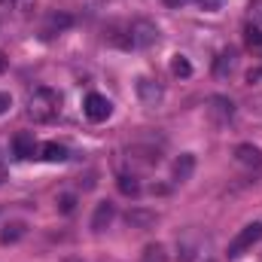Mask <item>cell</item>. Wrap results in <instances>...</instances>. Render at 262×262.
Listing matches in <instances>:
<instances>
[{"label": "cell", "mask_w": 262, "mask_h": 262, "mask_svg": "<svg viewBox=\"0 0 262 262\" xmlns=\"http://www.w3.org/2000/svg\"><path fill=\"white\" fill-rule=\"evenodd\" d=\"M58 113H61V95L55 89L40 85V89L31 92V98H28V116L34 122H52Z\"/></svg>", "instance_id": "obj_1"}, {"label": "cell", "mask_w": 262, "mask_h": 262, "mask_svg": "<svg viewBox=\"0 0 262 262\" xmlns=\"http://www.w3.org/2000/svg\"><path fill=\"white\" fill-rule=\"evenodd\" d=\"M256 241H262V223H250V226H244L235 238H232V244H229V259H238V256H244Z\"/></svg>", "instance_id": "obj_2"}, {"label": "cell", "mask_w": 262, "mask_h": 262, "mask_svg": "<svg viewBox=\"0 0 262 262\" xmlns=\"http://www.w3.org/2000/svg\"><path fill=\"white\" fill-rule=\"evenodd\" d=\"M207 116L216 128H226L235 119V104L226 95H213V98H207Z\"/></svg>", "instance_id": "obj_3"}, {"label": "cell", "mask_w": 262, "mask_h": 262, "mask_svg": "<svg viewBox=\"0 0 262 262\" xmlns=\"http://www.w3.org/2000/svg\"><path fill=\"white\" fill-rule=\"evenodd\" d=\"M131 40H134V49H149L159 43V28L146 18H137L131 21Z\"/></svg>", "instance_id": "obj_4"}, {"label": "cell", "mask_w": 262, "mask_h": 262, "mask_svg": "<svg viewBox=\"0 0 262 262\" xmlns=\"http://www.w3.org/2000/svg\"><path fill=\"white\" fill-rule=\"evenodd\" d=\"M85 119H92V122H104V119H110V113H113V104L104 98V95H98V92H92L89 98H85Z\"/></svg>", "instance_id": "obj_5"}, {"label": "cell", "mask_w": 262, "mask_h": 262, "mask_svg": "<svg viewBox=\"0 0 262 262\" xmlns=\"http://www.w3.org/2000/svg\"><path fill=\"white\" fill-rule=\"evenodd\" d=\"M134 89H137V98H140L143 104H149V107L162 104V98H165V89H162L156 79H149V76H140Z\"/></svg>", "instance_id": "obj_6"}, {"label": "cell", "mask_w": 262, "mask_h": 262, "mask_svg": "<svg viewBox=\"0 0 262 262\" xmlns=\"http://www.w3.org/2000/svg\"><path fill=\"white\" fill-rule=\"evenodd\" d=\"M12 156L15 159H34V156H40V146H37V140H34V134L31 131H21V134H15L12 137Z\"/></svg>", "instance_id": "obj_7"}, {"label": "cell", "mask_w": 262, "mask_h": 262, "mask_svg": "<svg viewBox=\"0 0 262 262\" xmlns=\"http://www.w3.org/2000/svg\"><path fill=\"white\" fill-rule=\"evenodd\" d=\"M235 162L241 168H247V171H259L262 168V149L253 146V143H241V146H235Z\"/></svg>", "instance_id": "obj_8"}, {"label": "cell", "mask_w": 262, "mask_h": 262, "mask_svg": "<svg viewBox=\"0 0 262 262\" xmlns=\"http://www.w3.org/2000/svg\"><path fill=\"white\" fill-rule=\"evenodd\" d=\"M128 162L131 165H140V168H152V165H159V149L134 143V146H128Z\"/></svg>", "instance_id": "obj_9"}, {"label": "cell", "mask_w": 262, "mask_h": 262, "mask_svg": "<svg viewBox=\"0 0 262 262\" xmlns=\"http://www.w3.org/2000/svg\"><path fill=\"white\" fill-rule=\"evenodd\" d=\"M235 64H238V52H235V49H223V52L216 55V61H213V76H216V79H226V76L235 70Z\"/></svg>", "instance_id": "obj_10"}, {"label": "cell", "mask_w": 262, "mask_h": 262, "mask_svg": "<svg viewBox=\"0 0 262 262\" xmlns=\"http://www.w3.org/2000/svg\"><path fill=\"white\" fill-rule=\"evenodd\" d=\"M113 216H116L113 204H110V201H101V204L95 207V216H92V232H104V229L113 223Z\"/></svg>", "instance_id": "obj_11"}, {"label": "cell", "mask_w": 262, "mask_h": 262, "mask_svg": "<svg viewBox=\"0 0 262 262\" xmlns=\"http://www.w3.org/2000/svg\"><path fill=\"white\" fill-rule=\"evenodd\" d=\"M156 213L152 210H143V207H134V210H128L125 213V223H128L131 229H149V226H156Z\"/></svg>", "instance_id": "obj_12"}, {"label": "cell", "mask_w": 262, "mask_h": 262, "mask_svg": "<svg viewBox=\"0 0 262 262\" xmlns=\"http://www.w3.org/2000/svg\"><path fill=\"white\" fill-rule=\"evenodd\" d=\"M192 171H195V156H192V152H183V156L174 162V168H171V174H174V180H177V183L189 180V177H192Z\"/></svg>", "instance_id": "obj_13"}, {"label": "cell", "mask_w": 262, "mask_h": 262, "mask_svg": "<svg viewBox=\"0 0 262 262\" xmlns=\"http://www.w3.org/2000/svg\"><path fill=\"white\" fill-rule=\"evenodd\" d=\"M40 159H46V162H67V146L49 140V143L40 146Z\"/></svg>", "instance_id": "obj_14"}, {"label": "cell", "mask_w": 262, "mask_h": 262, "mask_svg": "<svg viewBox=\"0 0 262 262\" xmlns=\"http://www.w3.org/2000/svg\"><path fill=\"white\" fill-rule=\"evenodd\" d=\"M140 262H168V247L165 244H146L143 253H140Z\"/></svg>", "instance_id": "obj_15"}, {"label": "cell", "mask_w": 262, "mask_h": 262, "mask_svg": "<svg viewBox=\"0 0 262 262\" xmlns=\"http://www.w3.org/2000/svg\"><path fill=\"white\" fill-rule=\"evenodd\" d=\"M70 21H73V18H70V15H64V12H52V15L46 18L43 34H46V37H52L55 31H64V28H70Z\"/></svg>", "instance_id": "obj_16"}, {"label": "cell", "mask_w": 262, "mask_h": 262, "mask_svg": "<svg viewBox=\"0 0 262 262\" xmlns=\"http://www.w3.org/2000/svg\"><path fill=\"white\" fill-rule=\"evenodd\" d=\"M116 186H119V192H122V195H128V198L140 195V183H137V177H134V174H119Z\"/></svg>", "instance_id": "obj_17"}, {"label": "cell", "mask_w": 262, "mask_h": 262, "mask_svg": "<svg viewBox=\"0 0 262 262\" xmlns=\"http://www.w3.org/2000/svg\"><path fill=\"white\" fill-rule=\"evenodd\" d=\"M21 235H25V223H9V226H3V232H0V244H15Z\"/></svg>", "instance_id": "obj_18"}, {"label": "cell", "mask_w": 262, "mask_h": 262, "mask_svg": "<svg viewBox=\"0 0 262 262\" xmlns=\"http://www.w3.org/2000/svg\"><path fill=\"white\" fill-rule=\"evenodd\" d=\"M244 43H247L250 49H259L262 52V28L259 25H247V28H244Z\"/></svg>", "instance_id": "obj_19"}, {"label": "cell", "mask_w": 262, "mask_h": 262, "mask_svg": "<svg viewBox=\"0 0 262 262\" xmlns=\"http://www.w3.org/2000/svg\"><path fill=\"white\" fill-rule=\"evenodd\" d=\"M171 73L174 76H192V64H189V58H183V55H174V61H171Z\"/></svg>", "instance_id": "obj_20"}, {"label": "cell", "mask_w": 262, "mask_h": 262, "mask_svg": "<svg viewBox=\"0 0 262 262\" xmlns=\"http://www.w3.org/2000/svg\"><path fill=\"white\" fill-rule=\"evenodd\" d=\"M58 210H61V213H73V210H76V198L73 195H58Z\"/></svg>", "instance_id": "obj_21"}, {"label": "cell", "mask_w": 262, "mask_h": 262, "mask_svg": "<svg viewBox=\"0 0 262 262\" xmlns=\"http://www.w3.org/2000/svg\"><path fill=\"white\" fill-rule=\"evenodd\" d=\"M195 3L204 9V12H216V9H223V3H226V0H195Z\"/></svg>", "instance_id": "obj_22"}, {"label": "cell", "mask_w": 262, "mask_h": 262, "mask_svg": "<svg viewBox=\"0 0 262 262\" xmlns=\"http://www.w3.org/2000/svg\"><path fill=\"white\" fill-rule=\"evenodd\" d=\"M250 15H253L256 25H262V0H253V3H250Z\"/></svg>", "instance_id": "obj_23"}, {"label": "cell", "mask_w": 262, "mask_h": 262, "mask_svg": "<svg viewBox=\"0 0 262 262\" xmlns=\"http://www.w3.org/2000/svg\"><path fill=\"white\" fill-rule=\"evenodd\" d=\"M9 107H12V95H9V92H0V116H3Z\"/></svg>", "instance_id": "obj_24"}, {"label": "cell", "mask_w": 262, "mask_h": 262, "mask_svg": "<svg viewBox=\"0 0 262 262\" xmlns=\"http://www.w3.org/2000/svg\"><path fill=\"white\" fill-rule=\"evenodd\" d=\"M256 79H262V67H256V70L247 73V82H256Z\"/></svg>", "instance_id": "obj_25"}, {"label": "cell", "mask_w": 262, "mask_h": 262, "mask_svg": "<svg viewBox=\"0 0 262 262\" xmlns=\"http://www.w3.org/2000/svg\"><path fill=\"white\" fill-rule=\"evenodd\" d=\"M165 3H168V6H186L189 0H165Z\"/></svg>", "instance_id": "obj_26"}, {"label": "cell", "mask_w": 262, "mask_h": 262, "mask_svg": "<svg viewBox=\"0 0 262 262\" xmlns=\"http://www.w3.org/2000/svg\"><path fill=\"white\" fill-rule=\"evenodd\" d=\"M6 64H9V61H6V55H3V52H0V73H3V70H6Z\"/></svg>", "instance_id": "obj_27"}, {"label": "cell", "mask_w": 262, "mask_h": 262, "mask_svg": "<svg viewBox=\"0 0 262 262\" xmlns=\"http://www.w3.org/2000/svg\"><path fill=\"white\" fill-rule=\"evenodd\" d=\"M64 262H82V259H64Z\"/></svg>", "instance_id": "obj_28"}, {"label": "cell", "mask_w": 262, "mask_h": 262, "mask_svg": "<svg viewBox=\"0 0 262 262\" xmlns=\"http://www.w3.org/2000/svg\"><path fill=\"white\" fill-rule=\"evenodd\" d=\"M0 177H3V171H0Z\"/></svg>", "instance_id": "obj_29"}]
</instances>
